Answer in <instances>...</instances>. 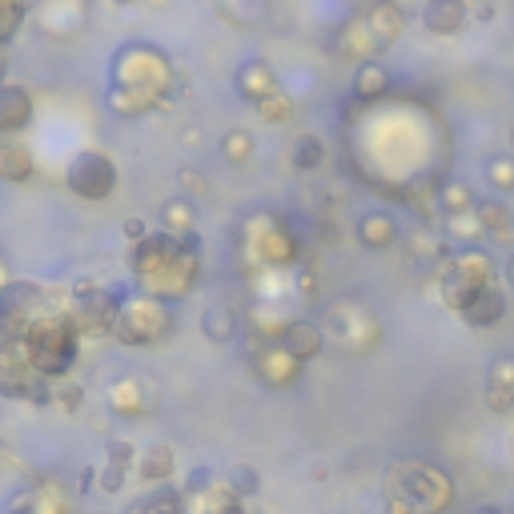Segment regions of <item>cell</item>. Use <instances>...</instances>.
Listing matches in <instances>:
<instances>
[{
    "label": "cell",
    "instance_id": "obj_1",
    "mask_svg": "<svg viewBox=\"0 0 514 514\" xmlns=\"http://www.w3.org/2000/svg\"><path fill=\"white\" fill-rule=\"evenodd\" d=\"M386 478H402V486H390V498L398 502L402 494V506L410 510H442L450 502V482L442 470L434 466H422V462H394Z\"/></svg>",
    "mask_w": 514,
    "mask_h": 514
},
{
    "label": "cell",
    "instance_id": "obj_2",
    "mask_svg": "<svg viewBox=\"0 0 514 514\" xmlns=\"http://www.w3.org/2000/svg\"><path fill=\"white\" fill-rule=\"evenodd\" d=\"M490 278H494V266H490V257L478 253V249H466L462 257H454L446 278H442V298L462 314L482 290H490Z\"/></svg>",
    "mask_w": 514,
    "mask_h": 514
},
{
    "label": "cell",
    "instance_id": "obj_3",
    "mask_svg": "<svg viewBox=\"0 0 514 514\" xmlns=\"http://www.w3.org/2000/svg\"><path fill=\"white\" fill-rule=\"evenodd\" d=\"M65 181H69V189H73L77 197H85V201H105V197L113 193V185H117V165H113L105 153L89 149V153H77V157H73Z\"/></svg>",
    "mask_w": 514,
    "mask_h": 514
},
{
    "label": "cell",
    "instance_id": "obj_4",
    "mask_svg": "<svg viewBox=\"0 0 514 514\" xmlns=\"http://www.w3.org/2000/svg\"><path fill=\"white\" fill-rule=\"evenodd\" d=\"M33 121V97L25 85H0V137L21 133Z\"/></svg>",
    "mask_w": 514,
    "mask_h": 514
},
{
    "label": "cell",
    "instance_id": "obj_5",
    "mask_svg": "<svg viewBox=\"0 0 514 514\" xmlns=\"http://www.w3.org/2000/svg\"><path fill=\"white\" fill-rule=\"evenodd\" d=\"M294 362H310V358H318L322 354V346H326V338H322V330L314 326V322H290L286 330H282V342H278Z\"/></svg>",
    "mask_w": 514,
    "mask_h": 514
},
{
    "label": "cell",
    "instance_id": "obj_6",
    "mask_svg": "<svg viewBox=\"0 0 514 514\" xmlns=\"http://www.w3.org/2000/svg\"><path fill=\"white\" fill-rule=\"evenodd\" d=\"M358 237L370 249H386V245L398 241V221L390 213H382V209H370V213L358 217Z\"/></svg>",
    "mask_w": 514,
    "mask_h": 514
},
{
    "label": "cell",
    "instance_id": "obj_7",
    "mask_svg": "<svg viewBox=\"0 0 514 514\" xmlns=\"http://www.w3.org/2000/svg\"><path fill=\"white\" fill-rule=\"evenodd\" d=\"M506 314V294L498 290V286H490V290H482L466 310H462V318L474 326V330H490L498 318Z\"/></svg>",
    "mask_w": 514,
    "mask_h": 514
},
{
    "label": "cell",
    "instance_id": "obj_8",
    "mask_svg": "<svg viewBox=\"0 0 514 514\" xmlns=\"http://www.w3.org/2000/svg\"><path fill=\"white\" fill-rule=\"evenodd\" d=\"M486 402L490 410H510L514 406V358H498L490 366V378H486Z\"/></svg>",
    "mask_w": 514,
    "mask_h": 514
},
{
    "label": "cell",
    "instance_id": "obj_9",
    "mask_svg": "<svg viewBox=\"0 0 514 514\" xmlns=\"http://www.w3.org/2000/svg\"><path fill=\"white\" fill-rule=\"evenodd\" d=\"M0 177L5 181H29L33 177V153L17 141H0Z\"/></svg>",
    "mask_w": 514,
    "mask_h": 514
},
{
    "label": "cell",
    "instance_id": "obj_10",
    "mask_svg": "<svg viewBox=\"0 0 514 514\" xmlns=\"http://www.w3.org/2000/svg\"><path fill=\"white\" fill-rule=\"evenodd\" d=\"M390 93V73L378 65V61H366L362 69H358V77H354V97L358 101H378V97H386Z\"/></svg>",
    "mask_w": 514,
    "mask_h": 514
},
{
    "label": "cell",
    "instance_id": "obj_11",
    "mask_svg": "<svg viewBox=\"0 0 514 514\" xmlns=\"http://www.w3.org/2000/svg\"><path fill=\"white\" fill-rule=\"evenodd\" d=\"M474 213H478V229H486V233H494V237H510V233H514V217H510V209H506L498 197L478 201Z\"/></svg>",
    "mask_w": 514,
    "mask_h": 514
},
{
    "label": "cell",
    "instance_id": "obj_12",
    "mask_svg": "<svg viewBox=\"0 0 514 514\" xmlns=\"http://www.w3.org/2000/svg\"><path fill=\"white\" fill-rule=\"evenodd\" d=\"M366 29H370V37H374L378 45H390V41L398 37V29H402V13H398L394 5H378V9H370Z\"/></svg>",
    "mask_w": 514,
    "mask_h": 514
},
{
    "label": "cell",
    "instance_id": "obj_13",
    "mask_svg": "<svg viewBox=\"0 0 514 514\" xmlns=\"http://www.w3.org/2000/svg\"><path fill=\"white\" fill-rule=\"evenodd\" d=\"M237 314L229 310V306H209L205 314H201V330H205V338H213V342H229L233 334H237Z\"/></svg>",
    "mask_w": 514,
    "mask_h": 514
},
{
    "label": "cell",
    "instance_id": "obj_14",
    "mask_svg": "<svg viewBox=\"0 0 514 514\" xmlns=\"http://www.w3.org/2000/svg\"><path fill=\"white\" fill-rule=\"evenodd\" d=\"M129 514H185V502H181V494L173 486H161V490L145 494Z\"/></svg>",
    "mask_w": 514,
    "mask_h": 514
},
{
    "label": "cell",
    "instance_id": "obj_15",
    "mask_svg": "<svg viewBox=\"0 0 514 514\" xmlns=\"http://www.w3.org/2000/svg\"><path fill=\"white\" fill-rule=\"evenodd\" d=\"M237 85H241L257 105H262V101L274 93V77L266 73V65H262V61H249V65L237 73Z\"/></svg>",
    "mask_w": 514,
    "mask_h": 514
},
{
    "label": "cell",
    "instance_id": "obj_16",
    "mask_svg": "<svg viewBox=\"0 0 514 514\" xmlns=\"http://www.w3.org/2000/svg\"><path fill=\"white\" fill-rule=\"evenodd\" d=\"M422 21H426V29H434V33H458L462 21H466V9L454 5V0H442V5H430V9H426Z\"/></svg>",
    "mask_w": 514,
    "mask_h": 514
},
{
    "label": "cell",
    "instance_id": "obj_17",
    "mask_svg": "<svg viewBox=\"0 0 514 514\" xmlns=\"http://www.w3.org/2000/svg\"><path fill=\"white\" fill-rule=\"evenodd\" d=\"M161 221H165V229L177 237V233H189V229H193L197 209H193V201H189V197H173V201H165V205H161Z\"/></svg>",
    "mask_w": 514,
    "mask_h": 514
},
{
    "label": "cell",
    "instance_id": "obj_18",
    "mask_svg": "<svg viewBox=\"0 0 514 514\" xmlns=\"http://www.w3.org/2000/svg\"><path fill=\"white\" fill-rule=\"evenodd\" d=\"M290 161H294V169H318V165L326 161V145H322V137L302 133V137L294 141V149H290Z\"/></svg>",
    "mask_w": 514,
    "mask_h": 514
},
{
    "label": "cell",
    "instance_id": "obj_19",
    "mask_svg": "<svg viewBox=\"0 0 514 514\" xmlns=\"http://www.w3.org/2000/svg\"><path fill=\"white\" fill-rule=\"evenodd\" d=\"M438 205H442L450 217H462V213L474 209L478 201H474V189H470L466 181H450V185L442 189V201H438Z\"/></svg>",
    "mask_w": 514,
    "mask_h": 514
},
{
    "label": "cell",
    "instance_id": "obj_20",
    "mask_svg": "<svg viewBox=\"0 0 514 514\" xmlns=\"http://www.w3.org/2000/svg\"><path fill=\"white\" fill-rule=\"evenodd\" d=\"M137 470H141V478H149V482L165 478V474L173 470V454H169V446H153V450L137 462Z\"/></svg>",
    "mask_w": 514,
    "mask_h": 514
},
{
    "label": "cell",
    "instance_id": "obj_21",
    "mask_svg": "<svg viewBox=\"0 0 514 514\" xmlns=\"http://www.w3.org/2000/svg\"><path fill=\"white\" fill-rule=\"evenodd\" d=\"M221 153H225L233 165H245V161L253 157V137H249V133H241V129H233V133H225Z\"/></svg>",
    "mask_w": 514,
    "mask_h": 514
},
{
    "label": "cell",
    "instance_id": "obj_22",
    "mask_svg": "<svg viewBox=\"0 0 514 514\" xmlns=\"http://www.w3.org/2000/svg\"><path fill=\"white\" fill-rule=\"evenodd\" d=\"M237 498H241L237 490H213V494H205V510L201 514H241Z\"/></svg>",
    "mask_w": 514,
    "mask_h": 514
},
{
    "label": "cell",
    "instance_id": "obj_23",
    "mask_svg": "<svg viewBox=\"0 0 514 514\" xmlns=\"http://www.w3.org/2000/svg\"><path fill=\"white\" fill-rule=\"evenodd\" d=\"M486 177L494 189H514V157H494L486 165Z\"/></svg>",
    "mask_w": 514,
    "mask_h": 514
},
{
    "label": "cell",
    "instance_id": "obj_24",
    "mask_svg": "<svg viewBox=\"0 0 514 514\" xmlns=\"http://www.w3.org/2000/svg\"><path fill=\"white\" fill-rule=\"evenodd\" d=\"M185 490L205 498V494H213V490H217V474H213L209 466H197V470H189V478H185Z\"/></svg>",
    "mask_w": 514,
    "mask_h": 514
},
{
    "label": "cell",
    "instance_id": "obj_25",
    "mask_svg": "<svg viewBox=\"0 0 514 514\" xmlns=\"http://www.w3.org/2000/svg\"><path fill=\"white\" fill-rule=\"evenodd\" d=\"M21 21H25V9L21 5H9V0H0V41H9Z\"/></svg>",
    "mask_w": 514,
    "mask_h": 514
},
{
    "label": "cell",
    "instance_id": "obj_26",
    "mask_svg": "<svg viewBox=\"0 0 514 514\" xmlns=\"http://www.w3.org/2000/svg\"><path fill=\"white\" fill-rule=\"evenodd\" d=\"M229 490L253 494V490H257V470H253V466H237V470L229 474Z\"/></svg>",
    "mask_w": 514,
    "mask_h": 514
},
{
    "label": "cell",
    "instance_id": "obj_27",
    "mask_svg": "<svg viewBox=\"0 0 514 514\" xmlns=\"http://www.w3.org/2000/svg\"><path fill=\"white\" fill-rule=\"evenodd\" d=\"M109 466L129 470V466H133V446H129V442H121V438H113V442H109Z\"/></svg>",
    "mask_w": 514,
    "mask_h": 514
},
{
    "label": "cell",
    "instance_id": "obj_28",
    "mask_svg": "<svg viewBox=\"0 0 514 514\" xmlns=\"http://www.w3.org/2000/svg\"><path fill=\"white\" fill-rule=\"evenodd\" d=\"M125 233H129V237H137V241H141V237H145V225H141V221H137V217H129V221H125Z\"/></svg>",
    "mask_w": 514,
    "mask_h": 514
},
{
    "label": "cell",
    "instance_id": "obj_29",
    "mask_svg": "<svg viewBox=\"0 0 514 514\" xmlns=\"http://www.w3.org/2000/svg\"><path fill=\"white\" fill-rule=\"evenodd\" d=\"M181 181H185V185H189V189H205V181H201V177H197V173H189V169H185V173H181Z\"/></svg>",
    "mask_w": 514,
    "mask_h": 514
},
{
    "label": "cell",
    "instance_id": "obj_30",
    "mask_svg": "<svg viewBox=\"0 0 514 514\" xmlns=\"http://www.w3.org/2000/svg\"><path fill=\"white\" fill-rule=\"evenodd\" d=\"M474 514H506V510L494 506V502H482V506H474Z\"/></svg>",
    "mask_w": 514,
    "mask_h": 514
},
{
    "label": "cell",
    "instance_id": "obj_31",
    "mask_svg": "<svg viewBox=\"0 0 514 514\" xmlns=\"http://www.w3.org/2000/svg\"><path fill=\"white\" fill-rule=\"evenodd\" d=\"M510 282H514V262H510Z\"/></svg>",
    "mask_w": 514,
    "mask_h": 514
},
{
    "label": "cell",
    "instance_id": "obj_32",
    "mask_svg": "<svg viewBox=\"0 0 514 514\" xmlns=\"http://www.w3.org/2000/svg\"><path fill=\"white\" fill-rule=\"evenodd\" d=\"M510 145H514V129H510Z\"/></svg>",
    "mask_w": 514,
    "mask_h": 514
}]
</instances>
